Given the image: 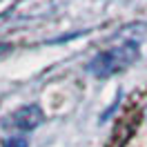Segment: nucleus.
I'll return each mask as SVG.
<instances>
[{"mask_svg":"<svg viewBox=\"0 0 147 147\" xmlns=\"http://www.w3.org/2000/svg\"><path fill=\"white\" fill-rule=\"evenodd\" d=\"M145 116H147V109H145Z\"/></svg>","mask_w":147,"mask_h":147,"instance_id":"20e7f679","label":"nucleus"},{"mask_svg":"<svg viewBox=\"0 0 147 147\" xmlns=\"http://www.w3.org/2000/svg\"><path fill=\"white\" fill-rule=\"evenodd\" d=\"M40 123H42V111L38 109L36 105H27V107L18 109L9 120L11 127L20 129V131H29V129H34L36 125H40Z\"/></svg>","mask_w":147,"mask_h":147,"instance_id":"f03ea898","label":"nucleus"},{"mask_svg":"<svg viewBox=\"0 0 147 147\" xmlns=\"http://www.w3.org/2000/svg\"><path fill=\"white\" fill-rule=\"evenodd\" d=\"M2 147H27V138L25 136H11Z\"/></svg>","mask_w":147,"mask_h":147,"instance_id":"7ed1b4c3","label":"nucleus"},{"mask_svg":"<svg viewBox=\"0 0 147 147\" xmlns=\"http://www.w3.org/2000/svg\"><path fill=\"white\" fill-rule=\"evenodd\" d=\"M138 54H140L138 42L127 40V42L114 45V47L94 56L89 60V65H87V71L92 76H96V78H109L114 74L125 71L127 67H131L138 60Z\"/></svg>","mask_w":147,"mask_h":147,"instance_id":"f257e3e1","label":"nucleus"}]
</instances>
